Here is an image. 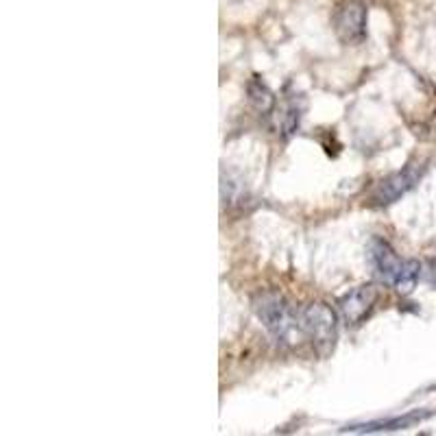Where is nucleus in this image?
I'll list each match as a JSON object with an SVG mask.
<instances>
[{"instance_id":"f257e3e1","label":"nucleus","mask_w":436,"mask_h":436,"mask_svg":"<svg viewBox=\"0 0 436 436\" xmlns=\"http://www.w3.org/2000/svg\"><path fill=\"white\" fill-rule=\"evenodd\" d=\"M256 312L268 334L282 344H297L305 334L301 330V314H297L282 295L264 293L256 301Z\"/></svg>"},{"instance_id":"f03ea898","label":"nucleus","mask_w":436,"mask_h":436,"mask_svg":"<svg viewBox=\"0 0 436 436\" xmlns=\"http://www.w3.org/2000/svg\"><path fill=\"white\" fill-rule=\"evenodd\" d=\"M301 314V330L305 338L312 342V347L321 356H330L338 338V321L336 312L327 303H310L305 305Z\"/></svg>"},{"instance_id":"7ed1b4c3","label":"nucleus","mask_w":436,"mask_h":436,"mask_svg":"<svg viewBox=\"0 0 436 436\" xmlns=\"http://www.w3.org/2000/svg\"><path fill=\"white\" fill-rule=\"evenodd\" d=\"M334 31L342 44H362L367 38V7L362 0H340L334 9Z\"/></svg>"},{"instance_id":"20e7f679","label":"nucleus","mask_w":436,"mask_h":436,"mask_svg":"<svg viewBox=\"0 0 436 436\" xmlns=\"http://www.w3.org/2000/svg\"><path fill=\"white\" fill-rule=\"evenodd\" d=\"M377 301V288L367 284V286H358L354 288L351 293H347L340 299V314L342 321L347 323L349 327L360 325L362 321L367 319V314L373 310V305Z\"/></svg>"},{"instance_id":"39448f33","label":"nucleus","mask_w":436,"mask_h":436,"mask_svg":"<svg viewBox=\"0 0 436 436\" xmlns=\"http://www.w3.org/2000/svg\"><path fill=\"white\" fill-rule=\"evenodd\" d=\"M419 177H421V168L416 170L414 166H408L402 173L391 175L388 179H384L375 188V192H373V203L375 205H388V203L397 201L399 196L406 194L416 184V179H419Z\"/></svg>"},{"instance_id":"423d86ee","label":"nucleus","mask_w":436,"mask_h":436,"mask_svg":"<svg viewBox=\"0 0 436 436\" xmlns=\"http://www.w3.org/2000/svg\"><path fill=\"white\" fill-rule=\"evenodd\" d=\"M371 264H373L377 275L386 284L393 286L397 272L402 270L404 262L395 256V251L384 240H373V245H371Z\"/></svg>"},{"instance_id":"0eeeda50","label":"nucleus","mask_w":436,"mask_h":436,"mask_svg":"<svg viewBox=\"0 0 436 436\" xmlns=\"http://www.w3.org/2000/svg\"><path fill=\"white\" fill-rule=\"evenodd\" d=\"M428 416H432L430 410H414L404 416H395V419L386 421H371V423H362V426H347L344 432H395V430H408L416 423L426 421Z\"/></svg>"},{"instance_id":"6e6552de","label":"nucleus","mask_w":436,"mask_h":436,"mask_svg":"<svg viewBox=\"0 0 436 436\" xmlns=\"http://www.w3.org/2000/svg\"><path fill=\"white\" fill-rule=\"evenodd\" d=\"M419 275H421V264L416 260H406L402 264V270L397 272L393 286L402 295H408V293H412V288L416 286V282H419Z\"/></svg>"},{"instance_id":"1a4fd4ad","label":"nucleus","mask_w":436,"mask_h":436,"mask_svg":"<svg viewBox=\"0 0 436 436\" xmlns=\"http://www.w3.org/2000/svg\"><path fill=\"white\" fill-rule=\"evenodd\" d=\"M247 92H249V101L253 103V107L260 109V112H270L272 105H275V96H272V92L262 81H251L247 85Z\"/></svg>"}]
</instances>
